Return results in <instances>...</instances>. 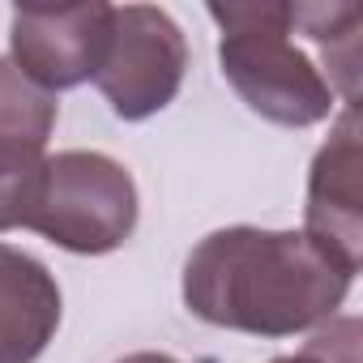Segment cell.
<instances>
[{
	"instance_id": "obj_1",
	"label": "cell",
	"mask_w": 363,
	"mask_h": 363,
	"mask_svg": "<svg viewBox=\"0 0 363 363\" xmlns=\"http://www.w3.org/2000/svg\"><path fill=\"white\" fill-rule=\"evenodd\" d=\"M350 278L354 274L303 231L227 227L193 248L184 265V303L218 329L291 337L325 325L342 308Z\"/></svg>"
},
{
	"instance_id": "obj_2",
	"label": "cell",
	"mask_w": 363,
	"mask_h": 363,
	"mask_svg": "<svg viewBox=\"0 0 363 363\" xmlns=\"http://www.w3.org/2000/svg\"><path fill=\"white\" fill-rule=\"evenodd\" d=\"M210 18L223 26V77L257 116L308 128L333 111L329 77L291 43V5H210Z\"/></svg>"
},
{
	"instance_id": "obj_3",
	"label": "cell",
	"mask_w": 363,
	"mask_h": 363,
	"mask_svg": "<svg viewBox=\"0 0 363 363\" xmlns=\"http://www.w3.org/2000/svg\"><path fill=\"white\" fill-rule=\"evenodd\" d=\"M26 227L69 252L103 257L120 248L137 227V184L107 154L65 150L43 162Z\"/></svg>"
},
{
	"instance_id": "obj_4",
	"label": "cell",
	"mask_w": 363,
	"mask_h": 363,
	"mask_svg": "<svg viewBox=\"0 0 363 363\" xmlns=\"http://www.w3.org/2000/svg\"><path fill=\"white\" fill-rule=\"evenodd\" d=\"M189 43L179 26L154 5L111 9L107 52L99 60L94 86L120 120H145L162 111L184 82Z\"/></svg>"
},
{
	"instance_id": "obj_5",
	"label": "cell",
	"mask_w": 363,
	"mask_h": 363,
	"mask_svg": "<svg viewBox=\"0 0 363 363\" xmlns=\"http://www.w3.org/2000/svg\"><path fill=\"white\" fill-rule=\"evenodd\" d=\"M111 5H73V9H18L9 26L13 65L43 86L48 94L82 86L99 73L107 52Z\"/></svg>"
},
{
	"instance_id": "obj_6",
	"label": "cell",
	"mask_w": 363,
	"mask_h": 363,
	"mask_svg": "<svg viewBox=\"0 0 363 363\" xmlns=\"http://www.w3.org/2000/svg\"><path fill=\"white\" fill-rule=\"evenodd\" d=\"M303 235L359 274L363 261V189H359V111L346 107L333 137L320 145L308 179Z\"/></svg>"
},
{
	"instance_id": "obj_7",
	"label": "cell",
	"mask_w": 363,
	"mask_h": 363,
	"mask_svg": "<svg viewBox=\"0 0 363 363\" xmlns=\"http://www.w3.org/2000/svg\"><path fill=\"white\" fill-rule=\"evenodd\" d=\"M60 329V286L43 261L0 244V363H35Z\"/></svg>"
},
{
	"instance_id": "obj_8",
	"label": "cell",
	"mask_w": 363,
	"mask_h": 363,
	"mask_svg": "<svg viewBox=\"0 0 363 363\" xmlns=\"http://www.w3.org/2000/svg\"><path fill=\"white\" fill-rule=\"evenodd\" d=\"M56 94L35 86L13 60L0 56V171L43 167V145L56 128Z\"/></svg>"
},
{
	"instance_id": "obj_9",
	"label": "cell",
	"mask_w": 363,
	"mask_h": 363,
	"mask_svg": "<svg viewBox=\"0 0 363 363\" xmlns=\"http://www.w3.org/2000/svg\"><path fill=\"white\" fill-rule=\"evenodd\" d=\"M291 26H299L312 43H320L333 77L329 86L342 90L346 107H354V77H359V9L354 5H291Z\"/></svg>"
},
{
	"instance_id": "obj_10",
	"label": "cell",
	"mask_w": 363,
	"mask_h": 363,
	"mask_svg": "<svg viewBox=\"0 0 363 363\" xmlns=\"http://www.w3.org/2000/svg\"><path fill=\"white\" fill-rule=\"evenodd\" d=\"M274 363H359V320L342 316L329 329L312 333V342L299 354H282Z\"/></svg>"
},
{
	"instance_id": "obj_11",
	"label": "cell",
	"mask_w": 363,
	"mask_h": 363,
	"mask_svg": "<svg viewBox=\"0 0 363 363\" xmlns=\"http://www.w3.org/2000/svg\"><path fill=\"white\" fill-rule=\"evenodd\" d=\"M39 179H43V167L0 171V231H13V227L30 223V210H35V197H39Z\"/></svg>"
},
{
	"instance_id": "obj_12",
	"label": "cell",
	"mask_w": 363,
	"mask_h": 363,
	"mask_svg": "<svg viewBox=\"0 0 363 363\" xmlns=\"http://www.w3.org/2000/svg\"><path fill=\"white\" fill-rule=\"evenodd\" d=\"M120 363H175L171 354H154V350H141V354H124Z\"/></svg>"
}]
</instances>
